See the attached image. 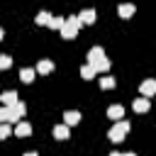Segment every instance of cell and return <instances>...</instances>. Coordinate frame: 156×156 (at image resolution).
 I'll return each instance as SVG.
<instances>
[{
    "mask_svg": "<svg viewBox=\"0 0 156 156\" xmlns=\"http://www.w3.org/2000/svg\"><path fill=\"white\" fill-rule=\"evenodd\" d=\"M78 29H80V20H78V17H68V20H63L61 37H63V39H73V37L78 34Z\"/></svg>",
    "mask_w": 156,
    "mask_h": 156,
    "instance_id": "cell-1",
    "label": "cell"
},
{
    "mask_svg": "<svg viewBox=\"0 0 156 156\" xmlns=\"http://www.w3.org/2000/svg\"><path fill=\"white\" fill-rule=\"evenodd\" d=\"M127 132H129V122H124V119H119V122H117V124H115V127L110 129V134H107V136H110L112 141H122Z\"/></svg>",
    "mask_w": 156,
    "mask_h": 156,
    "instance_id": "cell-2",
    "label": "cell"
},
{
    "mask_svg": "<svg viewBox=\"0 0 156 156\" xmlns=\"http://www.w3.org/2000/svg\"><path fill=\"white\" fill-rule=\"evenodd\" d=\"M5 110H7V119L20 122V117L24 115V110H27V107H24V102H15L12 107H5Z\"/></svg>",
    "mask_w": 156,
    "mask_h": 156,
    "instance_id": "cell-3",
    "label": "cell"
},
{
    "mask_svg": "<svg viewBox=\"0 0 156 156\" xmlns=\"http://www.w3.org/2000/svg\"><path fill=\"white\" fill-rule=\"evenodd\" d=\"M141 95H144L146 100H149L151 95H156V80H154V78H149V80L141 83Z\"/></svg>",
    "mask_w": 156,
    "mask_h": 156,
    "instance_id": "cell-4",
    "label": "cell"
},
{
    "mask_svg": "<svg viewBox=\"0 0 156 156\" xmlns=\"http://www.w3.org/2000/svg\"><path fill=\"white\" fill-rule=\"evenodd\" d=\"M107 117L115 119V122H119V119L124 117V107H122V105H110V107H107Z\"/></svg>",
    "mask_w": 156,
    "mask_h": 156,
    "instance_id": "cell-5",
    "label": "cell"
},
{
    "mask_svg": "<svg viewBox=\"0 0 156 156\" xmlns=\"http://www.w3.org/2000/svg\"><path fill=\"white\" fill-rule=\"evenodd\" d=\"M0 102H2L5 107H12V105H15V102H20V100H17V93H15V90H7V93H2V95H0Z\"/></svg>",
    "mask_w": 156,
    "mask_h": 156,
    "instance_id": "cell-6",
    "label": "cell"
},
{
    "mask_svg": "<svg viewBox=\"0 0 156 156\" xmlns=\"http://www.w3.org/2000/svg\"><path fill=\"white\" fill-rule=\"evenodd\" d=\"M63 119H66V127H71V124H78V122H80V112H76V110H68V112L63 115Z\"/></svg>",
    "mask_w": 156,
    "mask_h": 156,
    "instance_id": "cell-7",
    "label": "cell"
},
{
    "mask_svg": "<svg viewBox=\"0 0 156 156\" xmlns=\"http://www.w3.org/2000/svg\"><path fill=\"white\" fill-rule=\"evenodd\" d=\"M15 134H17V136H29V134H32V127H29L27 122H17V124H15Z\"/></svg>",
    "mask_w": 156,
    "mask_h": 156,
    "instance_id": "cell-8",
    "label": "cell"
},
{
    "mask_svg": "<svg viewBox=\"0 0 156 156\" xmlns=\"http://www.w3.org/2000/svg\"><path fill=\"white\" fill-rule=\"evenodd\" d=\"M132 107H134V112H146V110H149V100H146V98H136Z\"/></svg>",
    "mask_w": 156,
    "mask_h": 156,
    "instance_id": "cell-9",
    "label": "cell"
},
{
    "mask_svg": "<svg viewBox=\"0 0 156 156\" xmlns=\"http://www.w3.org/2000/svg\"><path fill=\"white\" fill-rule=\"evenodd\" d=\"M78 20H80V24H83V22H85V24H90V22H95V10H83Z\"/></svg>",
    "mask_w": 156,
    "mask_h": 156,
    "instance_id": "cell-10",
    "label": "cell"
},
{
    "mask_svg": "<svg viewBox=\"0 0 156 156\" xmlns=\"http://www.w3.org/2000/svg\"><path fill=\"white\" fill-rule=\"evenodd\" d=\"M90 66H93V68H95V73H98V71H107V68H110V61H107V58L102 56V58H98V61H93Z\"/></svg>",
    "mask_w": 156,
    "mask_h": 156,
    "instance_id": "cell-11",
    "label": "cell"
},
{
    "mask_svg": "<svg viewBox=\"0 0 156 156\" xmlns=\"http://www.w3.org/2000/svg\"><path fill=\"white\" fill-rule=\"evenodd\" d=\"M51 71H54V63H51V61L44 58V61L37 63V73H51Z\"/></svg>",
    "mask_w": 156,
    "mask_h": 156,
    "instance_id": "cell-12",
    "label": "cell"
},
{
    "mask_svg": "<svg viewBox=\"0 0 156 156\" xmlns=\"http://www.w3.org/2000/svg\"><path fill=\"white\" fill-rule=\"evenodd\" d=\"M54 136L56 139H68V127L66 124H56L54 127Z\"/></svg>",
    "mask_w": 156,
    "mask_h": 156,
    "instance_id": "cell-13",
    "label": "cell"
},
{
    "mask_svg": "<svg viewBox=\"0 0 156 156\" xmlns=\"http://www.w3.org/2000/svg\"><path fill=\"white\" fill-rule=\"evenodd\" d=\"M98 58H102V46H93V49L88 51V61H90V63L98 61Z\"/></svg>",
    "mask_w": 156,
    "mask_h": 156,
    "instance_id": "cell-14",
    "label": "cell"
},
{
    "mask_svg": "<svg viewBox=\"0 0 156 156\" xmlns=\"http://www.w3.org/2000/svg\"><path fill=\"white\" fill-rule=\"evenodd\" d=\"M80 76H83L85 80H90V78H95V68H93L90 63H85V66L80 68Z\"/></svg>",
    "mask_w": 156,
    "mask_h": 156,
    "instance_id": "cell-15",
    "label": "cell"
},
{
    "mask_svg": "<svg viewBox=\"0 0 156 156\" xmlns=\"http://www.w3.org/2000/svg\"><path fill=\"white\" fill-rule=\"evenodd\" d=\"M20 76H22V80H24V83H32V80H34V68H22V73H20Z\"/></svg>",
    "mask_w": 156,
    "mask_h": 156,
    "instance_id": "cell-16",
    "label": "cell"
},
{
    "mask_svg": "<svg viewBox=\"0 0 156 156\" xmlns=\"http://www.w3.org/2000/svg\"><path fill=\"white\" fill-rule=\"evenodd\" d=\"M115 85V78H110V76H105V78H100V88H105V90H110Z\"/></svg>",
    "mask_w": 156,
    "mask_h": 156,
    "instance_id": "cell-17",
    "label": "cell"
},
{
    "mask_svg": "<svg viewBox=\"0 0 156 156\" xmlns=\"http://www.w3.org/2000/svg\"><path fill=\"white\" fill-rule=\"evenodd\" d=\"M10 66H12V58L5 56V54H0V71H5V68H10Z\"/></svg>",
    "mask_w": 156,
    "mask_h": 156,
    "instance_id": "cell-18",
    "label": "cell"
},
{
    "mask_svg": "<svg viewBox=\"0 0 156 156\" xmlns=\"http://www.w3.org/2000/svg\"><path fill=\"white\" fill-rule=\"evenodd\" d=\"M49 20H51L49 12H39V15H37V24H49Z\"/></svg>",
    "mask_w": 156,
    "mask_h": 156,
    "instance_id": "cell-19",
    "label": "cell"
},
{
    "mask_svg": "<svg viewBox=\"0 0 156 156\" xmlns=\"http://www.w3.org/2000/svg\"><path fill=\"white\" fill-rule=\"evenodd\" d=\"M49 27H51V29H61V27H63V20H61V17H51V20H49Z\"/></svg>",
    "mask_w": 156,
    "mask_h": 156,
    "instance_id": "cell-20",
    "label": "cell"
},
{
    "mask_svg": "<svg viewBox=\"0 0 156 156\" xmlns=\"http://www.w3.org/2000/svg\"><path fill=\"white\" fill-rule=\"evenodd\" d=\"M132 12H134V7H132V5H122V7H119V15H122V17H129Z\"/></svg>",
    "mask_w": 156,
    "mask_h": 156,
    "instance_id": "cell-21",
    "label": "cell"
},
{
    "mask_svg": "<svg viewBox=\"0 0 156 156\" xmlns=\"http://www.w3.org/2000/svg\"><path fill=\"white\" fill-rule=\"evenodd\" d=\"M10 134V124H0V139H5Z\"/></svg>",
    "mask_w": 156,
    "mask_h": 156,
    "instance_id": "cell-22",
    "label": "cell"
},
{
    "mask_svg": "<svg viewBox=\"0 0 156 156\" xmlns=\"http://www.w3.org/2000/svg\"><path fill=\"white\" fill-rule=\"evenodd\" d=\"M5 122H7V110L0 107V124H5Z\"/></svg>",
    "mask_w": 156,
    "mask_h": 156,
    "instance_id": "cell-23",
    "label": "cell"
},
{
    "mask_svg": "<svg viewBox=\"0 0 156 156\" xmlns=\"http://www.w3.org/2000/svg\"><path fill=\"white\" fill-rule=\"evenodd\" d=\"M24 156H37V154H34V151H29V154H24Z\"/></svg>",
    "mask_w": 156,
    "mask_h": 156,
    "instance_id": "cell-24",
    "label": "cell"
},
{
    "mask_svg": "<svg viewBox=\"0 0 156 156\" xmlns=\"http://www.w3.org/2000/svg\"><path fill=\"white\" fill-rule=\"evenodd\" d=\"M122 156H136V154H122Z\"/></svg>",
    "mask_w": 156,
    "mask_h": 156,
    "instance_id": "cell-25",
    "label": "cell"
},
{
    "mask_svg": "<svg viewBox=\"0 0 156 156\" xmlns=\"http://www.w3.org/2000/svg\"><path fill=\"white\" fill-rule=\"evenodd\" d=\"M110 156H122V154H110Z\"/></svg>",
    "mask_w": 156,
    "mask_h": 156,
    "instance_id": "cell-26",
    "label": "cell"
},
{
    "mask_svg": "<svg viewBox=\"0 0 156 156\" xmlns=\"http://www.w3.org/2000/svg\"><path fill=\"white\" fill-rule=\"evenodd\" d=\"M0 39H2V29H0Z\"/></svg>",
    "mask_w": 156,
    "mask_h": 156,
    "instance_id": "cell-27",
    "label": "cell"
}]
</instances>
